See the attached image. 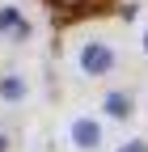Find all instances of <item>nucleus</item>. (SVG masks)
I'll return each instance as SVG.
<instances>
[{
	"instance_id": "6",
	"label": "nucleus",
	"mask_w": 148,
	"mask_h": 152,
	"mask_svg": "<svg viewBox=\"0 0 148 152\" xmlns=\"http://www.w3.org/2000/svg\"><path fill=\"white\" fill-rule=\"evenodd\" d=\"M26 97H30V80L21 72H4L0 76V102L4 106H21Z\"/></svg>"
},
{
	"instance_id": "9",
	"label": "nucleus",
	"mask_w": 148,
	"mask_h": 152,
	"mask_svg": "<svg viewBox=\"0 0 148 152\" xmlns=\"http://www.w3.org/2000/svg\"><path fill=\"white\" fill-rule=\"evenodd\" d=\"M140 47H144V55H148V26H144V34H140Z\"/></svg>"
},
{
	"instance_id": "7",
	"label": "nucleus",
	"mask_w": 148,
	"mask_h": 152,
	"mask_svg": "<svg viewBox=\"0 0 148 152\" xmlns=\"http://www.w3.org/2000/svg\"><path fill=\"white\" fill-rule=\"evenodd\" d=\"M114 152H148V140H144V135H131V140H123Z\"/></svg>"
},
{
	"instance_id": "8",
	"label": "nucleus",
	"mask_w": 148,
	"mask_h": 152,
	"mask_svg": "<svg viewBox=\"0 0 148 152\" xmlns=\"http://www.w3.org/2000/svg\"><path fill=\"white\" fill-rule=\"evenodd\" d=\"M9 148H13V140H9V131L0 127V152H9Z\"/></svg>"
},
{
	"instance_id": "5",
	"label": "nucleus",
	"mask_w": 148,
	"mask_h": 152,
	"mask_svg": "<svg viewBox=\"0 0 148 152\" xmlns=\"http://www.w3.org/2000/svg\"><path fill=\"white\" fill-rule=\"evenodd\" d=\"M47 4L59 17H89V13H106L110 0H47Z\"/></svg>"
},
{
	"instance_id": "4",
	"label": "nucleus",
	"mask_w": 148,
	"mask_h": 152,
	"mask_svg": "<svg viewBox=\"0 0 148 152\" xmlns=\"http://www.w3.org/2000/svg\"><path fill=\"white\" fill-rule=\"evenodd\" d=\"M102 114H106L110 123H127V118L136 114V97L123 93V89H110L106 97H102Z\"/></svg>"
},
{
	"instance_id": "2",
	"label": "nucleus",
	"mask_w": 148,
	"mask_h": 152,
	"mask_svg": "<svg viewBox=\"0 0 148 152\" xmlns=\"http://www.w3.org/2000/svg\"><path fill=\"white\" fill-rule=\"evenodd\" d=\"M68 144L76 152H102L106 131H102V123L93 118V114H72L68 118Z\"/></svg>"
},
{
	"instance_id": "3",
	"label": "nucleus",
	"mask_w": 148,
	"mask_h": 152,
	"mask_svg": "<svg viewBox=\"0 0 148 152\" xmlns=\"http://www.w3.org/2000/svg\"><path fill=\"white\" fill-rule=\"evenodd\" d=\"M30 30H34L30 17L17 9V4H9V0H4V4H0V38H4V42H26Z\"/></svg>"
},
{
	"instance_id": "1",
	"label": "nucleus",
	"mask_w": 148,
	"mask_h": 152,
	"mask_svg": "<svg viewBox=\"0 0 148 152\" xmlns=\"http://www.w3.org/2000/svg\"><path fill=\"white\" fill-rule=\"evenodd\" d=\"M119 64V51L110 47V38H85L81 51H76V68L85 80H102V76H110Z\"/></svg>"
}]
</instances>
